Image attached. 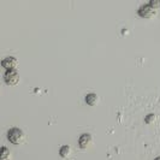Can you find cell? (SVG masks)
<instances>
[{
	"label": "cell",
	"instance_id": "6da1fadb",
	"mask_svg": "<svg viewBox=\"0 0 160 160\" xmlns=\"http://www.w3.org/2000/svg\"><path fill=\"white\" fill-rule=\"evenodd\" d=\"M23 138H24V134L19 128H12L8 130V140L11 142V143H13V144L22 143Z\"/></svg>",
	"mask_w": 160,
	"mask_h": 160
},
{
	"label": "cell",
	"instance_id": "7a4b0ae2",
	"mask_svg": "<svg viewBox=\"0 0 160 160\" xmlns=\"http://www.w3.org/2000/svg\"><path fill=\"white\" fill-rule=\"evenodd\" d=\"M4 81L6 82V84L8 86H16L19 82V75L16 69L13 70H8L4 75Z\"/></svg>",
	"mask_w": 160,
	"mask_h": 160
},
{
	"label": "cell",
	"instance_id": "3957f363",
	"mask_svg": "<svg viewBox=\"0 0 160 160\" xmlns=\"http://www.w3.org/2000/svg\"><path fill=\"white\" fill-rule=\"evenodd\" d=\"M137 13H138V16L142 17V18H151V17L155 16L157 11H155V8H153V6H151L149 4H146V5H142L141 8H138Z\"/></svg>",
	"mask_w": 160,
	"mask_h": 160
},
{
	"label": "cell",
	"instance_id": "277c9868",
	"mask_svg": "<svg viewBox=\"0 0 160 160\" xmlns=\"http://www.w3.org/2000/svg\"><path fill=\"white\" fill-rule=\"evenodd\" d=\"M1 66L6 70H13L17 66V59L15 57H6L5 59H2Z\"/></svg>",
	"mask_w": 160,
	"mask_h": 160
},
{
	"label": "cell",
	"instance_id": "5b68a950",
	"mask_svg": "<svg viewBox=\"0 0 160 160\" xmlns=\"http://www.w3.org/2000/svg\"><path fill=\"white\" fill-rule=\"evenodd\" d=\"M92 142V135L90 134H82L78 138V146L82 149H86Z\"/></svg>",
	"mask_w": 160,
	"mask_h": 160
},
{
	"label": "cell",
	"instance_id": "8992f818",
	"mask_svg": "<svg viewBox=\"0 0 160 160\" xmlns=\"http://www.w3.org/2000/svg\"><path fill=\"white\" fill-rule=\"evenodd\" d=\"M99 101V96L94 94V93H90V94H87L86 95V102L89 105V106H95Z\"/></svg>",
	"mask_w": 160,
	"mask_h": 160
},
{
	"label": "cell",
	"instance_id": "52a82bcc",
	"mask_svg": "<svg viewBox=\"0 0 160 160\" xmlns=\"http://www.w3.org/2000/svg\"><path fill=\"white\" fill-rule=\"evenodd\" d=\"M11 158V154L6 147H2L1 151H0V160H10Z\"/></svg>",
	"mask_w": 160,
	"mask_h": 160
},
{
	"label": "cell",
	"instance_id": "ba28073f",
	"mask_svg": "<svg viewBox=\"0 0 160 160\" xmlns=\"http://www.w3.org/2000/svg\"><path fill=\"white\" fill-rule=\"evenodd\" d=\"M70 152H71L70 146H63V147L59 149V155H60L62 158H68Z\"/></svg>",
	"mask_w": 160,
	"mask_h": 160
},
{
	"label": "cell",
	"instance_id": "9c48e42d",
	"mask_svg": "<svg viewBox=\"0 0 160 160\" xmlns=\"http://www.w3.org/2000/svg\"><path fill=\"white\" fill-rule=\"evenodd\" d=\"M154 119H155V114H154V113H149V114H147V116L144 117V122H146L147 124H151Z\"/></svg>",
	"mask_w": 160,
	"mask_h": 160
},
{
	"label": "cell",
	"instance_id": "30bf717a",
	"mask_svg": "<svg viewBox=\"0 0 160 160\" xmlns=\"http://www.w3.org/2000/svg\"><path fill=\"white\" fill-rule=\"evenodd\" d=\"M154 160H160V157H158V158H155Z\"/></svg>",
	"mask_w": 160,
	"mask_h": 160
}]
</instances>
